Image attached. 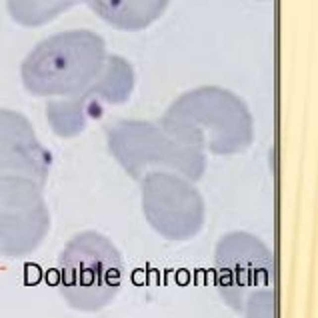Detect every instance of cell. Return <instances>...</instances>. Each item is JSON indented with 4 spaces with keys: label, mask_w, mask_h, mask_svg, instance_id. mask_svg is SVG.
I'll return each instance as SVG.
<instances>
[{
    "label": "cell",
    "mask_w": 318,
    "mask_h": 318,
    "mask_svg": "<svg viewBox=\"0 0 318 318\" xmlns=\"http://www.w3.org/2000/svg\"><path fill=\"white\" fill-rule=\"evenodd\" d=\"M92 10L114 28L142 30L168 6V0H88Z\"/></svg>",
    "instance_id": "9c48e42d"
},
{
    "label": "cell",
    "mask_w": 318,
    "mask_h": 318,
    "mask_svg": "<svg viewBox=\"0 0 318 318\" xmlns=\"http://www.w3.org/2000/svg\"><path fill=\"white\" fill-rule=\"evenodd\" d=\"M134 84L132 68L126 60L110 56L98 76L80 92L52 100L48 104V122L54 134L72 138L80 134L86 122L98 114V104H118L128 98Z\"/></svg>",
    "instance_id": "8992f818"
},
{
    "label": "cell",
    "mask_w": 318,
    "mask_h": 318,
    "mask_svg": "<svg viewBox=\"0 0 318 318\" xmlns=\"http://www.w3.org/2000/svg\"><path fill=\"white\" fill-rule=\"evenodd\" d=\"M104 40L90 30H66L38 42L22 62V82L36 96H72L106 62Z\"/></svg>",
    "instance_id": "7a4b0ae2"
},
{
    "label": "cell",
    "mask_w": 318,
    "mask_h": 318,
    "mask_svg": "<svg viewBox=\"0 0 318 318\" xmlns=\"http://www.w3.org/2000/svg\"><path fill=\"white\" fill-rule=\"evenodd\" d=\"M246 238L240 234H228L220 240L214 252V282L224 298L230 302L246 288L264 286L268 282L270 270L258 254L248 248L246 254Z\"/></svg>",
    "instance_id": "ba28073f"
},
{
    "label": "cell",
    "mask_w": 318,
    "mask_h": 318,
    "mask_svg": "<svg viewBox=\"0 0 318 318\" xmlns=\"http://www.w3.org/2000/svg\"><path fill=\"white\" fill-rule=\"evenodd\" d=\"M106 144L116 164L136 182L150 172H176L200 180L206 168L204 154L178 142L162 124L146 120H118L106 130Z\"/></svg>",
    "instance_id": "3957f363"
},
{
    "label": "cell",
    "mask_w": 318,
    "mask_h": 318,
    "mask_svg": "<svg viewBox=\"0 0 318 318\" xmlns=\"http://www.w3.org/2000/svg\"><path fill=\"white\" fill-rule=\"evenodd\" d=\"M80 0H8L12 18L24 26H40L54 20Z\"/></svg>",
    "instance_id": "30bf717a"
},
{
    "label": "cell",
    "mask_w": 318,
    "mask_h": 318,
    "mask_svg": "<svg viewBox=\"0 0 318 318\" xmlns=\"http://www.w3.org/2000/svg\"><path fill=\"white\" fill-rule=\"evenodd\" d=\"M50 232V208L44 186L16 182L0 186V258H24L36 252Z\"/></svg>",
    "instance_id": "5b68a950"
},
{
    "label": "cell",
    "mask_w": 318,
    "mask_h": 318,
    "mask_svg": "<svg viewBox=\"0 0 318 318\" xmlns=\"http://www.w3.org/2000/svg\"><path fill=\"white\" fill-rule=\"evenodd\" d=\"M124 272L122 252L98 230L70 236L56 264L60 296L78 312H98L108 306L122 288Z\"/></svg>",
    "instance_id": "6da1fadb"
},
{
    "label": "cell",
    "mask_w": 318,
    "mask_h": 318,
    "mask_svg": "<svg viewBox=\"0 0 318 318\" xmlns=\"http://www.w3.org/2000/svg\"><path fill=\"white\" fill-rule=\"evenodd\" d=\"M140 206L148 226L168 242H188L204 226V198L196 182L176 172H150L140 182Z\"/></svg>",
    "instance_id": "277c9868"
},
{
    "label": "cell",
    "mask_w": 318,
    "mask_h": 318,
    "mask_svg": "<svg viewBox=\"0 0 318 318\" xmlns=\"http://www.w3.org/2000/svg\"><path fill=\"white\" fill-rule=\"evenodd\" d=\"M52 156L32 124L16 110L0 108V186L32 182L46 186Z\"/></svg>",
    "instance_id": "52a82bcc"
}]
</instances>
